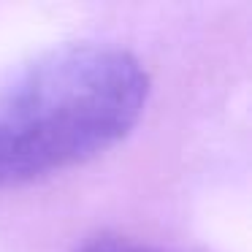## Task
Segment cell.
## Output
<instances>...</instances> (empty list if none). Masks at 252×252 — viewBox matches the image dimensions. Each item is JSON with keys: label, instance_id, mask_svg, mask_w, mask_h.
<instances>
[{"label": "cell", "instance_id": "1", "mask_svg": "<svg viewBox=\"0 0 252 252\" xmlns=\"http://www.w3.org/2000/svg\"><path fill=\"white\" fill-rule=\"evenodd\" d=\"M149 95L144 65L120 46L65 44L0 87V187L93 160L120 144Z\"/></svg>", "mask_w": 252, "mask_h": 252}, {"label": "cell", "instance_id": "2", "mask_svg": "<svg viewBox=\"0 0 252 252\" xmlns=\"http://www.w3.org/2000/svg\"><path fill=\"white\" fill-rule=\"evenodd\" d=\"M76 252H160L149 244H141V241L125 239V236H93L87 239L82 247H76Z\"/></svg>", "mask_w": 252, "mask_h": 252}]
</instances>
